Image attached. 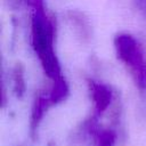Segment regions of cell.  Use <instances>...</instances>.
Masks as SVG:
<instances>
[{"label": "cell", "mask_w": 146, "mask_h": 146, "mask_svg": "<svg viewBox=\"0 0 146 146\" xmlns=\"http://www.w3.org/2000/svg\"><path fill=\"white\" fill-rule=\"evenodd\" d=\"M31 6V43L40 65L50 81L63 79L59 60L55 51L56 26L47 14L43 0H30Z\"/></svg>", "instance_id": "6da1fadb"}, {"label": "cell", "mask_w": 146, "mask_h": 146, "mask_svg": "<svg viewBox=\"0 0 146 146\" xmlns=\"http://www.w3.org/2000/svg\"><path fill=\"white\" fill-rule=\"evenodd\" d=\"M117 58L129 67L138 90L146 96V59L140 43L128 33H120L114 39Z\"/></svg>", "instance_id": "7a4b0ae2"}, {"label": "cell", "mask_w": 146, "mask_h": 146, "mask_svg": "<svg viewBox=\"0 0 146 146\" xmlns=\"http://www.w3.org/2000/svg\"><path fill=\"white\" fill-rule=\"evenodd\" d=\"M87 86L92 102V113L90 115L99 120L111 107L114 100V92L111 87L94 79H87Z\"/></svg>", "instance_id": "3957f363"}, {"label": "cell", "mask_w": 146, "mask_h": 146, "mask_svg": "<svg viewBox=\"0 0 146 146\" xmlns=\"http://www.w3.org/2000/svg\"><path fill=\"white\" fill-rule=\"evenodd\" d=\"M51 106H54V103L50 98L49 88L39 90L34 97L30 115V133L33 139H35L36 137L38 129L40 127L41 121L43 120L44 114Z\"/></svg>", "instance_id": "277c9868"}, {"label": "cell", "mask_w": 146, "mask_h": 146, "mask_svg": "<svg viewBox=\"0 0 146 146\" xmlns=\"http://www.w3.org/2000/svg\"><path fill=\"white\" fill-rule=\"evenodd\" d=\"M66 21L81 42H88L91 38V25L88 17L79 10H68L65 14Z\"/></svg>", "instance_id": "5b68a950"}, {"label": "cell", "mask_w": 146, "mask_h": 146, "mask_svg": "<svg viewBox=\"0 0 146 146\" xmlns=\"http://www.w3.org/2000/svg\"><path fill=\"white\" fill-rule=\"evenodd\" d=\"M11 81L14 92L18 98H22L25 94V79H24V68L21 64H16L11 71Z\"/></svg>", "instance_id": "8992f818"}, {"label": "cell", "mask_w": 146, "mask_h": 146, "mask_svg": "<svg viewBox=\"0 0 146 146\" xmlns=\"http://www.w3.org/2000/svg\"><path fill=\"white\" fill-rule=\"evenodd\" d=\"M133 3L139 11V14L143 16V18L146 21V0H133Z\"/></svg>", "instance_id": "52a82bcc"}, {"label": "cell", "mask_w": 146, "mask_h": 146, "mask_svg": "<svg viewBox=\"0 0 146 146\" xmlns=\"http://www.w3.org/2000/svg\"><path fill=\"white\" fill-rule=\"evenodd\" d=\"M29 2L30 0H5V2H6V5L10 8V9H18L21 6H22V3L23 2Z\"/></svg>", "instance_id": "ba28073f"}]
</instances>
